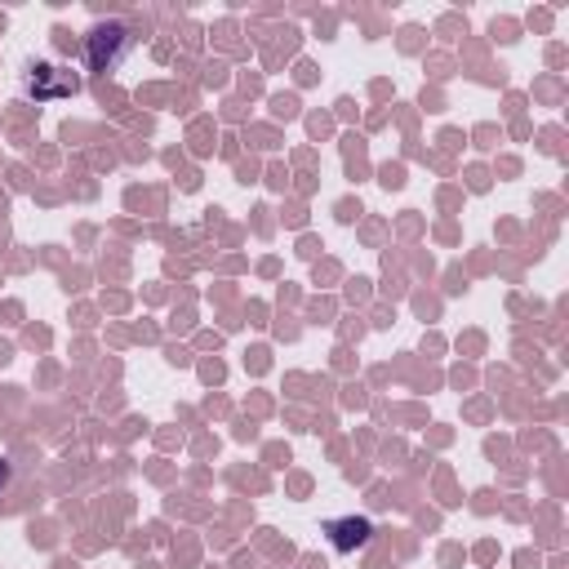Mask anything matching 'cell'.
Returning a JSON list of instances; mask_svg holds the SVG:
<instances>
[{"mask_svg":"<svg viewBox=\"0 0 569 569\" xmlns=\"http://www.w3.org/2000/svg\"><path fill=\"white\" fill-rule=\"evenodd\" d=\"M129 27L124 22H98L89 36H84V62H89V71H111L120 58H124V49H129Z\"/></svg>","mask_w":569,"mask_h":569,"instance_id":"6da1fadb","label":"cell"},{"mask_svg":"<svg viewBox=\"0 0 569 569\" xmlns=\"http://www.w3.org/2000/svg\"><path fill=\"white\" fill-rule=\"evenodd\" d=\"M80 89V76L67 71V67H53V62H36L31 76H27V93L36 102H53V98H71Z\"/></svg>","mask_w":569,"mask_h":569,"instance_id":"7a4b0ae2","label":"cell"},{"mask_svg":"<svg viewBox=\"0 0 569 569\" xmlns=\"http://www.w3.org/2000/svg\"><path fill=\"white\" fill-rule=\"evenodd\" d=\"M325 533H329L333 551H356V547H365L373 538V525L365 516H338V520L325 525Z\"/></svg>","mask_w":569,"mask_h":569,"instance_id":"3957f363","label":"cell"},{"mask_svg":"<svg viewBox=\"0 0 569 569\" xmlns=\"http://www.w3.org/2000/svg\"><path fill=\"white\" fill-rule=\"evenodd\" d=\"M4 485H9V462L0 458V489H4Z\"/></svg>","mask_w":569,"mask_h":569,"instance_id":"277c9868","label":"cell"}]
</instances>
